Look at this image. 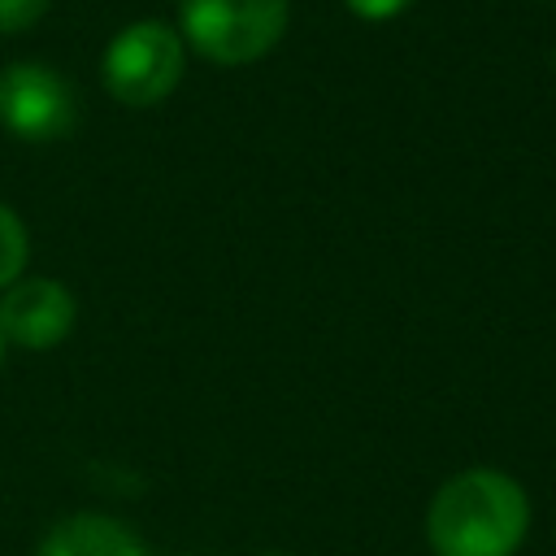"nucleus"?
<instances>
[{
  "label": "nucleus",
  "instance_id": "20e7f679",
  "mask_svg": "<svg viewBox=\"0 0 556 556\" xmlns=\"http://www.w3.org/2000/svg\"><path fill=\"white\" fill-rule=\"evenodd\" d=\"M0 122L22 139H61L74 130V91L43 65L0 70Z\"/></svg>",
  "mask_w": 556,
  "mask_h": 556
},
{
  "label": "nucleus",
  "instance_id": "6e6552de",
  "mask_svg": "<svg viewBox=\"0 0 556 556\" xmlns=\"http://www.w3.org/2000/svg\"><path fill=\"white\" fill-rule=\"evenodd\" d=\"M52 0H0V35H17V30H30L43 13H48Z\"/></svg>",
  "mask_w": 556,
  "mask_h": 556
},
{
  "label": "nucleus",
  "instance_id": "7ed1b4c3",
  "mask_svg": "<svg viewBox=\"0 0 556 556\" xmlns=\"http://www.w3.org/2000/svg\"><path fill=\"white\" fill-rule=\"evenodd\" d=\"M187 65V43L165 22H135L109 39L104 52V87L113 100L130 109L161 104Z\"/></svg>",
  "mask_w": 556,
  "mask_h": 556
},
{
  "label": "nucleus",
  "instance_id": "1a4fd4ad",
  "mask_svg": "<svg viewBox=\"0 0 556 556\" xmlns=\"http://www.w3.org/2000/svg\"><path fill=\"white\" fill-rule=\"evenodd\" d=\"M356 17H365V22H387V17H395V13H404L413 0H343Z\"/></svg>",
  "mask_w": 556,
  "mask_h": 556
},
{
  "label": "nucleus",
  "instance_id": "f257e3e1",
  "mask_svg": "<svg viewBox=\"0 0 556 556\" xmlns=\"http://www.w3.org/2000/svg\"><path fill=\"white\" fill-rule=\"evenodd\" d=\"M530 530V500L500 469H465L447 478L426 513L434 556H513Z\"/></svg>",
  "mask_w": 556,
  "mask_h": 556
},
{
  "label": "nucleus",
  "instance_id": "0eeeda50",
  "mask_svg": "<svg viewBox=\"0 0 556 556\" xmlns=\"http://www.w3.org/2000/svg\"><path fill=\"white\" fill-rule=\"evenodd\" d=\"M26 248H30V243H26L22 217L0 204V291L17 282V274H22V265H26Z\"/></svg>",
  "mask_w": 556,
  "mask_h": 556
},
{
  "label": "nucleus",
  "instance_id": "9d476101",
  "mask_svg": "<svg viewBox=\"0 0 556 556\" xmlns=\"http://www.w3.org/2000/svg\"><path fill=\"white\" fill-rule=\"evenodd\" d=\"M0 361H4V330H0Z\"/></svg>",
  "mask_w": 556,
  "mask_h": 556
},
{
  "label": "nucleus",
  "instance_id": "f03ea898",
  "mask_svg": "<svg viewBox=\"0 0 556 556\" xmlns=\"http://www.w3.org/2000/svg\"><path fill=\"white\" fill-rule=\"evenodd\" d=\"M291 0H182V39L213 65H252L287 30Z\"/></svg>",
  "mask_w": 556,
  "mask_h": 556
},
{
  "label": "nucleus",
  "instance_id": "423d86ee",
  "mask_svg": "<svg viewBox=\"0 0 556 556\" xmlns=\"http://www.w3.org/2000/svg\"><path fill=\"white\" fill-rule=\"evenodd\" d=\"M39 556H143V543L104 513H74L43 534Z\"/></svg>",
  "mask_w": 556,
  "mask_h": 556
},
{
  "label": "nucleus",
  "instance_id": "39448f33",
  "mask_svg": "<svg viewBox=\"0 0 556 556\" xmlns=\"http://www.w3.org/2000/svg\"><path fill=\"white\" fill-rule=\"evenodd\" d=\"M74 295L65 282L52 278H17L13 287H4L0 295V330L4 343H22V348H56L70 330H74Z\"/></svg>",
  "mask_w": 556,
  "mask_h": 556
}]
</instances>
